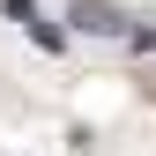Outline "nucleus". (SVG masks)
Masks as SVG:
<instances>
[{
	"label": "nucleus",
	"instance_id": "f257e3e1",
	"mask_svg": "<svg viewBox=\"0 0 156 156\" xmlns=\"http://www.w3.org/2000/svg\"><path fill=\"white\" fill-rule=\"evenodd\" d=\"M74 30H89V37H119V30H126V15H119V8H104V0H74Z\"/></svg>",
	"mask_w": 156,
	"mask_h": 156
}]
</instances>
